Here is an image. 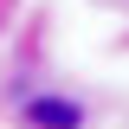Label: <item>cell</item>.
Segmentation results:
<instances>
[{
  "label": "cell",
  "instance_id": "1",
  "mask_svg": "<svg viewBox=\"0 0 129 129\" xmlns=\"http://www.w3.org/2000/svg\"><path fill=\"white\" fill-rule=\"evenodd\" d=\"M26 116H32L39 129H78V123H84V110H78V103H64V97H32Z\"/></svg>",
  "mask_w": 129,
  "mask_h": 129
}]
</instances>
